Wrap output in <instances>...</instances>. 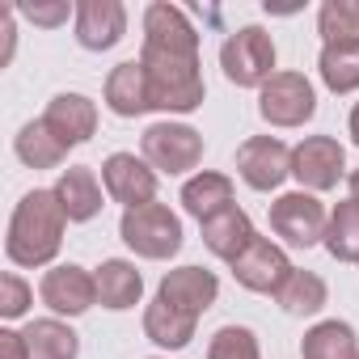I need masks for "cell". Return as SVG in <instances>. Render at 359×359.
Listing matches in <instances>:
<instances>
[{"mask_svg": "<svg viewBox=\"0 0 359 359\" xmlns=\"http://www.w3.org/2000/svg\"><path fill=\"white\" fill-rule=\"evenodd\" d=\"M317 34L325 43H359V0H325L317 9Z\"/></svg>", "mask_w": 359, "mask_h": 359, "instance_id": "28", "label": "cell"}, {"mask_svg": "<svg viewBox=\"0 0 359 359\" xmlns=\"http://www.w3.org/2000/svg\"><path fill=\"white\" fill-rule=\"evenodd\" d=\"M93 279H97V304L110 309V313H127V309H135L140 296H144V275H140L135 262H127V258H106V262L93 271Z\"/></svg>", "mask_w": 359, "mask_h": 359, "instance_id": "20", "label": "cell"}, {"mask_svg": "<svg viewBox=\"0 0 359 359\" xmlns=\"http://www.w3.org/2000/svg\"><path fill=\"white\" fill-rule=\"evenodd\" d=\"M140 64L148 72L152 110L191 114L203 106L208 89H203V72H199V30L169 0H156V5L144 9Z\"/></svg>", "mask_w": 359, "mask_h": 359, "instance_id": "1", "label": "cell"}, {"mask_svg": "<svg viewBox=\"0 0 359 359\" xmlns=\"http://www.w3.org/2000/svg\"><path fill=\"white\" fill-rule=\"evenodd\" d=\"M300 359H359V338L346 321L330 317L317 321L313 330H304L300 338Z\"/></svg>", "mask_w": 359, "mask_h": 359, "instance_id": "24", "label": "cell"}, {"mask_svg": "<svg viewBox=\"0 0 359 359\" xmlns=\"http://www.w3.org/2000/svg\"><path fill=\"white\" fill-rule=\"evenodd\" d=\"M0 359H30L22 330H0Z\"/></svg>", "mask_w": 359, "mask_h": 359, "instance_id": "32", "label": "cell"}, {"mask_svg": "<svg viewBox=\"0 0 359 359\" xmlns=\"http://www.w3.org/2000/svg\"><path fill=\"white\" fill-rule=\"evenodd\" d=\"M258 114L271 127H304L317 114V89L304 72H275L258 89Z\"/></svg>", "mask_w": 359, "mask_h": 359, "instance_id": "6", "label": "cell"}, {"mask_svg": "<svg viewBox=\"0 0 359 359\" xmlns=\"http://www.w3.org/2000/svg\"><path fill=\"white\" fill-rule=\"evenodd\" d=\"M140 156L156 169V173H191L203 161V135L191 123H152L140 140Z\"/></svg>", "mask_w": 359, "mask_h": 359, "instance_id": "5", "label": "cell"}, {"mask_svg": "<svg viewBox=\"0 0 359 359\" xmlns=\"http://www.w3.org/2000/svg\"><path fill=\"white\" fill-rule=\"evenodd\" d=\"M325 229H330V212L317 195L309 191H287L271 203V233L283 237L287 245L296 250H313L325 241Z\"/></svg>", "mask_w": 359, "mask_h": 359, "instance_id": "7", "label": "cell"}, {"mask_svg": "<svg viewBox=\"0 0 359 359\" xmlns=\"http://www.w3.org/2000/svg\"><path fill=\"white\" fill-rule=\"evenodd\" d=\"M102 102L110 114L118 118H140L152 110V89H148V72L140 60H123L110 68L106 85H102Z\"/></svg>", "mask_w": 359, "mask_h": 359, "instance_id": "14", "label": "cell"}, {"mask_svg": "<svg viewBox=\"0 0 359 359\" xmlns=\"http://www.w3.org/2000/svg\"><path fill=\"white\" fill-rule=\"evenodd\" d=\"M346 131H351V140H355V148H359V102L351 106V118H346Z\"/></svg>", "mask_w": 359, "mask_h": 359, "instance_id": "34", "label": "cell"}, {"mask_svg": "<svg viewBox=\"0 0 359 359\" xmlns=\"http://www.w3.org/2000/svg\"><path fill=\"white\" fill-rule=\"evenodd\" d=\"M51 191H55V199H60L68 224H89V220L106 208V203H102L106 187L97 182V173H93L89 165H68Z\"/></svg>", "mask_w": 359, "mask_h": 359, "instance_id": "15", "label": "cell"}, {"mask_svg": "<svg viewBox=\"0 0 359 359\" xmlns=\"http://www.w3.org/2000/svg\"><path fill=\"white\" fill-rule=\"evenodd\" d=\"M195 325H199V317H195V313L169 304L165 296H152V300H148V309H144V338H148V342H156L161 351H182V346H191Z\"/></svg>", "mask_w": 359, "mask_h": 359, "instance_id": "18", "label": "cell"}, {"mask_svg": "<svg viewBox=\"0 0 359 359\" xmlns=\"http://www.w3.org/2000/svg\"><path fill=\"white\" fill-rule=\"evenodd\" d=\"M292 177L300 182V191H309V195L334 191L346 177V148L334 135H304L292 148Z\"/></svg>", "mask_w": 359, "mask_h": 359, "instance_id": "8", "label": "cell"}, {"mask_svg": "<svg viewBox=\"0 0 359 359\" xmlns=\"http://www.w3.org/2000/svg\"><path fill=\"white\" fill-rule=\"evenodd\" d=\"M292 258L283 245L266 241V237H254L250 250L233 262V279L245 287V292H258V296H279V287L292 279Z\"/></svg>", "mask_w": 359, "mask_h": 359, "instance_id": "11", "label": "cell"}, {"mask_svg": "<svg viewBox=\"0 0 359 359\" xmlns=\"http://www.w3.org/2000/svg\"><path fill=\"white\" fill-rule=\"evenodd\" d=\"M156 296H165L169 304L203 317L216 304V296H220V279L212 271H203V266H177V271H165Z\"/></svg>", "mask_w": 359, "mask_h": 359, "instance_id": "16", "label": "cell"}, {"mask_svg": "<svg viewBox=\"0 0 359 359\" xmlns=\"http://www.w3.org/2000/svg\"><path fill=\"white\" fill-rule=\"evenodd\" d=\"M30 304H34V287H30L18 271L0 275V317H5V321H18V317L30 313Z\"/></svg>", "mask_w": 359, "mask_h": 359, "instance_id": "30", "label": "cell"}, {"mask_svg": "<svg viewBox=\"0 0 359 359\" xmlns=\"http://www.w3.org/2000/svg\"><path fill=\"white\" fill-rule=\"evenodd\" d=\"M317 72L330 93H355L359 89V43H325L317 55Z\"/></svg>", "mask_w": 359, "mask_h": 359, "instance_id": "26", "label": "cell"}, {"mask_svg": "<svg viewBox=\"0 0 359 359\" xmlns=\"http://www.w3.org/2000/svg\"><path fill=\"white\" fill-rule=\"evenodd\" d=\"M118 237L131 254L148 258V262H169L177 250H182V220H177L165 203H144L123 212L118 220Z\"/></svg>", "mask_w": 359, "mask_h": 359, "instance_id": "3", "label": "cell"}, {"mask_svg": "<svg viewBox=\"0 0 359 359\" xmlns=\"http://www.w3.org/2000/svg\"><path fill=\"white\" fill-rule=\"evenodd\" d=\"M237 173L250 191H279L283 177H292V148L279 135H250L237 148Z\"/></svg>", "mask_w": 359, "mask_h": 359, "instance_id": "9", "label": "cell"}, {"mask_svg": "<svg viewBox=\"0 0 359 359\" xmlns=\"http://www.w3.org/2000/svg\"><path fill=\"white\" fill-rule=\"evenodd\" d=\"M321 245L338 262H359V208L351 199L330 212V229H325V241Z\"/></svg>", "mask_w": 359, "mask_h": 359, "instance_id": "27", "label": "cell"}, {"mask_svg": "<svg viewBox=\"0 0 359 359\" xmlns=\"http://www.w3.org/2000/svg\"><path fill=\"white\" fill-rule=\"evenodd\" d=\"M346 199L359 208V169H351V173H346Z\"/></svg>", "mask_w": 359, "mask_h": 359, "instance_id": "33", "label": "cell"}, {"mask_svg": "<svg viewBox=\"0 0 359 359\" xmlns=\"http://www.w3.org/2000/svg\"><path fill=\"white\" fill-rule=\"evenodd\" d=\"M279 309L287 313V317H317L325 304H330V287H325V279L317 275V271H292V279L279 287Z\"/></svg>", "mask_w": 359, "mask_h": 359, "instance_id": "25", "label": "cell"}, {"mask_svg": "<svg viewBox=\"0 0 359 359\" xmlns=\"http://www.w3.org/2000/svg\"><path fill=\"white\" fill-rule=\"evenodd\" d=\"M233 177L229 173H216V169H203L195 177H187V187H182V208L203 224L212 216H220L224 208H233Z\"/></svg>", "mask_w": 359, "mask_h": 359, "instance_id": "21", "label": "cell"}, {"mask_svg": "<svg viewBox=\"0 0 359 359\" xmlns=\"http://www.w3.org/2000/svg\"><path fill=\"white\" fill-rule=\"evenodd\" d=\"M13 152H18V161L30 165V169H60L64 156H68V144L47 127V118H34V123H26V127L18 131Z\"/></svg>", "mask_w": 359, "mask_h": 359, "instance_id": "23", "label": "cell"}, {"mask_svg": "<svg viewBox=\"0 0 359 359\" xmlns=\"http://www.w3.org/2000/svg\"><path fill=\"white\" fill-rule=\"evenodd\" d=\"M203 229V245H208V254H216V258H224L229 266L250 250V241L258 237L254 233V220L233 203V208H224L220 216H212V220H203L199 224Z\"/></svg>", "mask_w": 359, "mask_h": 359, "instance_id": "19", "label": "cell"}, {"mask_svg": "<svg viewBox=\"0 0 359 359\" xmlns=\"http://www.w3.org/2000/svg\"><path fill=\"white\" fill-rule=\"evenodd\" d=\"M43 118L68 148H76V144L93 140V131H97V102H89L85 93H55L47 102Z\"/></svg>", "mask_w": 359, "mask_h": 359, "instance_id": "17", "label": "cell"}, {"mask_svg": "<svg viewBox=\"0 0 359 359\" xmlns=\"http://www.w3.org/2000/svg\"><path fill=\"white\" fill-rule=\"evenodd\" d=\"M22 338H26L30 359H76V355H81L76 330H72L68 321H60V317H39V321H30V325L22 330Z\"/></svg>", "mask_w": 359, "mask_h": 359, "instance_id": "22", "label": "cell"}, {"mask_svg": "<svg viewBox=\"0 0 359 359\" xmlns=\"http://www.w3.org/2000/svg\"><path fill=\"white\" fill-rule=\"evenodd\" d=\"M102 187L114 203H123V212H131L156 203V169L135 152H110L102 161Z\"/></svg>", "mask_w": 359, "mask_h": 359, "instance_id": "10", "label": "cell"}, {"mask_svg": "<svg viewBox=\"0 0 359 359\" xmlns=\"http://www.w3.org/2000/svg\"><path fill=\"white\" fill-rule=\"evenodd\" d=\"M18 13H22V18H30L34 26L55 30V26H64L68 18H76V5H68V0H55V5H22Z\"/></svg>", "mask_w": 359, "mask_h": 359, "instance_id": "31", "label": "cell"}, {"mask_svg": "<svg viewBox=\"0 0 359 359\" xmlns=\"http://www.w3.org/2000/svg\"><path fill=\"white\" fill-rule=\"evenodd\" d=\"M72 30H76V43L85 51H110L127 34V9L118 0H81Z\"/></svg>", "mask_w": 359, "mask_h": 359, "instance_id": "13", "label": "cell"}, {"mask_svg": "<svg viewBox=\"0 0 359 359\" xmlns=\"http://www.w3.org/2000/svg\"><path fill=\"white\" fill-rule=\"evenodd\" d=\"M220 68L237 89H262L275 76V39L262 26H241L220 47Z\"/></svg>", "mask_w": 359, "mask_h": 359, "instance_id": "4", "label": "cell"}, {"mask_svg": "<svg viewBox=\"0 0 359 359\" xmlns=\"http://www.w3.org/2000/svg\"><path fill=\"white\" fill-rule=\"evenodd\" d=\"M39 296L55 317H81V313H89L97 304V279L76 262H60V266H51L43 275Z\"/></svg>", "mask_w": 359, "mask_h": 359, "instance_id": "12", "label": "cell"}, {"mask_svg": "<svg viewBox=\"0 0 359 359\" xmlns=\"http://www.w3.org/2000/svg\"><path fill=\"white\" fill-rule=\"evenodd\" d=\"M64 229H68V216H64L55 191L22 195V203L9 216V233H5L9 262L13 266H47V262H55V254L64 245Z\"/></svg>", "mask_w": 359, "mask_h": 359, "instance_id": "2", "label": "cell"}, {"mask_svg": "<svg viewBox=\"0 0 359 359\" xmlns=\"http://www.w3.org/2000/svg\"><path fill=\"white\" fill-rule=\"evenodd\" d=\"M208 359H262L258 334L250 325H220L208 342Z\"/></svg>", "mask_w": 359, "mask_h": 359, "instance_id": "29", "label": "cell"}]
</instances>
